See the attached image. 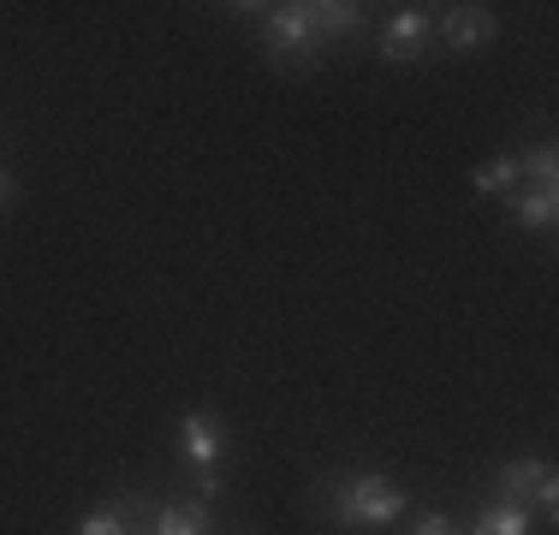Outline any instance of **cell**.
Masks as SVG:
<instances>
[{"mask_svg": "<svg viewBox=\"0 0 559 535\" xmlns=\"http://www.w3.org/2000/svg\"><path fill=\"white\" fill-rule=\"evenodd\" d=\"M518 179H530V191H559V150L554 143L518 150Z\"/></svg>", "mask_w": 559, "mask_h": 535, "instance_id": "obj_10", "label": "cell"}, {"mask_svg": "<svg viewBox=\"0 0 559 535\" xmlns=\"http://www.w3.org/2000/svg\"><path fill=\"white\" fill-rule=\"evenodd\" d=\"M500 203H506V226H518V233H548L559 221V191H530V185H518Z\"/></svg>", "mask_w": 559, "mask_h": 535, "instance_id": "obj_8", "label": "cell"}, {"mask_svg": "<svg viewBox=\"0 0 559 535\" xmlns=\"http://www.w3.org/2000/svg\"><path fill=\"white\" fill-rule=\"evenodd\" d=\"M459 535H536V512L518 506V500H495V506H483L471 524H459Z\"/></svg>", "mask_w": 559, "mask_h": 535, "instance_id": "obj_9", "label": "cell"}, {"mask_svg": "<svg viewBox=\"0 0 559 535\" xmlns=\"http://www.w3.org/2000/svg\"><path fill=\"white\" fill-rule=\"evenodd\" d=\"M411 535H459V524H452V512H423Z\"/></svg>", "mask_w": 559, "mask_h": 535, "instance_id": "obj_12", "label": "cell"}, {"mask_svg": "<svg viewBox=\"0 0 559 535\" xmlns=\"http://www.w3.org/2000/svg\"><path fill=\"white\" fill-rule=\"evenodd\" d=\"M518 155H495L488 167H476L471 173V191H483V197H506V191H518Z\"/></svg>", "mask_w": 559, "mask_h": 535, "instance_id": "obj_11", "label": "cell"}, {"mask_svg": "<svg viewBox=\"0 0 559 535\" xmlns=\"http://www.w3.org/2000/svg\"><path fill=\"white\" fill-rule=\"evenodd\" d=\"M257 24V43L274 66H316L328 43H352L369 31V12L357 0H280V7H233Z\"/></svg>", "mask_w": 559, "mask_h": 535, "instance_id": "obj_1", "label": "cell"}, {"mask_svg": "<svg viewBox=\"0 0 559 535\" xmlns=\"http://www.w3.org/2000/svg\"><path fill=\"white\" fill-rule=\"evenodd\" d=\"M12 203H19V179H12L7 167H0V214H7Z\"/></svg>", "mask_w": 559, "mask_h": 535, "instance_id": "obj_13", "label": "cell"}, {"mask_svg": "<svg viewBox=\"0 0 559 535\" xmlns=\"http://www.w3.org/2000/svg\"><path fill=\"white\" fill-rule=\"evenodd\" d=\"M435 36H441V48L452 54H471V48H488L500 36V12L495 7H441L435 12Z\"/></svg>", "mask_w": 559, "mask_h": 535, "instance_id": "obj_4", "label": "cell"}, {"mask_svg": "<svg viewBox=\"0 0 559 535\" xmlns=\"http://www.w3.org/2000/svg\"><path fill=\"white\" fill-rule=\"evenodd\" d=\"M316 512L340 530H388L411 512V494L388 471H345L316 488Z\"/></svg>", "mask_w": 559, "mask_h": 535, "instance_id": "obj_2", "label": "cell"}, {"mask_svg": "<svg viewBox=\"0 0 559 535\" xmlns=\"http://www.w3.org/2000/svg\"><path fill=\"white\" fill-rule=\"evenodd\" d=\"M143 518H150V494L126 488V494H114V500H102L96 512L78 518L72 535H143Z\"/></svg>", "mask_w": 559, "mask_h": 535, "instance_id": "obj_6", "label": "cell"}, {"mask_svg": "<svg viewBox=\"0 0 559 535\" xmlns=\"http://www.w3.org/2000/svg\"><path fill=\"white\" fill-rule=\"evenodd\" d=\"M429 36H435V12L429 7H399L376 36V54L388 66H411V60H429Z\"/></svg>", "mask_w": 559, "mask_h": 535, "instance_id": "obj_3", "label": "cell"}, {"mask_svg": "<svg viewBox=\"0 0 559 535\" xmlns=\"http://www.w3.org/2000/svg\"><path fill=\"white\" fill-rule=\"evenodd\" d=\"M215 530V500H150L143 535H209Z\"/></svg>", "mask_w": 559, "mask_h": 535, "instance_id": "obj_7", "label": "cell"}, {"mask_svg": "<svg viewBox=\"0 0 559 535\" xmlns=\"http://www.w3.org/2000/svg\"><path fill=\"white\" fill-rule=\"evenodd\" d=\"M221 452H226V423L215 417V411H185L179 417V459L191 464V471L215 476Z\"/></svg>", "mask_w": 559, "mask_h": 535, "instance_id": "obj_5", "label": "cell"}]
</instances>
